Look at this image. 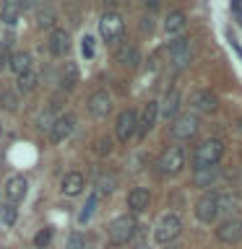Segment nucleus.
Instances as JSON below:
<instances>
[{"label":"nucleus","instance_id":"f257e3e1","mask_svg":"<svg viewBox=\"0 0 242 249\" xmlns=\"http://www.w3.org/2000/svg\"><path fill=\"white\" fill-rule=\"evenodd\" d=\"M224 156V143L216 138L206 140V143H201L195 148V156H193V166L195 171H206V169H216V163L222 161Z\"/></svg>","mask_w":242,"mask_h":249},{"label":"nucleus","instance_id":"4c0bfd02","mask_svg":"<svg viewBox=\"0 0 242 249\" xmlns=\"http://www.w3.org/2000/svg\"><path fill=\"white\" fill-rule=\"evenodd\" d=\"M169 249H177V247H169Z\"/></svg>","mask_w":242,"mask_h":249},{"label":"nucleus","instance_id":"58836bf2","mask_svg":"<svg viewBox=\"0 0 242 249\" xmlns=\"http://www.w3.org/2000/svg\"><path fill=\"white\" fill-rule=\"evenodd\" d=\"M141 249H146V247H141Z\"/></svg>","mask_w":242,"mask_h":249},{"label":"nucleus","instance_id":"9b49d317","mask_svg":"<svg viewBox=\"0 0 242 249\" xmlns=\"http://www.w3.org/2000/svg\"><path fill=\"white\" fill-rule=\"evenodd\" d=\"M169 52H172V62H175L177 68H187V65H190L193 54H190V44H187L185 36L175 39V42L169 44Z\"/></svg>","mask_w":242,"mask_h":249},{"label":"nucleus","instance_id":"a878e982","mask_svg":"<svg viewBox=\"0 0 242 249\" xmlns=\"http://www.w3.org/2000/svg\"><path fill=\"white\" fill-rule=\"evenodd\" d=\"M76 81H78V68H76V62H68L65 70H62V75H60V89L70 91L76 86Z\"/></svg>","mask_w":242,"mask_h":249},{"label":"nucleus","instance_id":"5701e85b","mask_svg":"<svg viewBox=\"0 0 242 249\" xmlns=\"http://www.w3.org/2000/svg\"><path fill=\"white\" fill-rule=\"evenodd\" d=\"M23 5H26V3H16V0H8V3L3 5V11H0V21L8 23V26H13V23L19 21Z\"/></svg>","mask_w":242,"mask_h":249},{"label":"nucleus","instance_id":"9d476101","mask_svg":"<svg viewBox=\"0 0 242 249\" xmlns=\"http://www.w3.org/2000/svg\"><path fill=\"white\" fill-rule=\"evenodd\" d=\"M26 179H23L21 174H13L8 177L5 182V197H8V205H16V202H21L23 197H26Z\"/></svg>","mask_w":242,"mask_h":249},{"label":"nucleus","instance_id":"7ed1b4c3","mask_svg":"<svg viewBox=\"0 0 242 249\" xmlns=\"http://www.w3.org/2000/svg\"><path fill=\"white\" fill-rule=\"evenodd\" d=\"M136 229H138V223H136V218H133V215H117L115 221L107 226L109 241L117 244V247L128 244V241L136 236Z\"/></svg>","mask_w":242,"mask_h":249},{"label":"nucleus","instance_id":"e433bc0d","mask_svg":"<svg viewBox=\"0 0 242 249\" xmlns=\"http://www.w3.org/2000/svg\"><path fill=\"white\" fill-rule=\"evenodd\" d=\"M83 57L86 60L94 57V36H83Z\"/></svg>","mask_w":242,"mask_h":249},{"label":"nucleus","instance_id":"20e7f679","mask_svg":"<svg viewBox=\"0 0 242 249\" xmlns=\"http://www.w3.org/2000/svg\"><path fill=\"white\" fill-rule=\"evenodd\" d=\"M99 34L109 44L120 42L122 34H125V21L117 13H104V16H101V21H99Z\"/></svg>","mask_w":242,"mask_h":249},{"label":"nucleus","instance_id":"ddd939ff","mask_svg":"<svg viewBox=\"0 0 242 249\" xmlns=\"http://www.w3.org/2000/svg\"><path fill=\"white\" fill-rule=\"evenodd\" d=\"M151 205V192L146 187H133L128 192V208L130 213H143V210Z\"/></svg>","mask_w":242,"mask_h":249},{"label":"nucleus","instance_id":"393cba45","mask_svg":"<svg viewBox=\"0 0 242 249\" xmlns=\"http://www.w3.org/2000/svg\"><path fill=\"white\" fill-rule=\"evenodd\" d=\"M182 29H185V13L182 11H172L167 16V21H164V31H169V34H180Z\"/></svg>","mask_w":242,"mask_h":249},{"label":"nucleus","instance_id":"b1692460","mask_svg":"<svg viewBox=\"0 0 242 249\" xmlns=\"http://www.w3.org/2000/svg\"><path fill=\"white\" fill-rule=\"evenodd\" d=\"M159 114L161 117H175L177 114V107H180V91H169L167 96L159 101Z\"/></svg>","mask_w":242,"mask_h":249},{"label":"nucleus","instance_id":"f8f14e48","mask_svg":"<svg viewBox=\"0 0 242 249\" xmlns=\"http://www.w3.org/2000/svg\"><path fill=\"white\" fill-rule=\"evenodd\" d=\"M112 112V99L107 91H97L89 96V114L91 117H107Z\"/></svg>","mask_w":242,"mask_h":249},{"label":"nucleus","instance_id":"c756f323","mask_svg":"<svg viewBox=\"0 0 242 249\" xmlns=\"http://www.w3.org/2000/svg\"><path fill=\"white\" fill-rule=\"evenodd\" d=\"M0 104H3L8 112H16V109H19V96L11 93V91H3L0 93Z\"/></svg>","mask_w":242,"mask_h":249},{"label":"nucleus","instance_id":"39448f33","mask_svg":"<svg viewBox=\"0 0 242 249\" xmlns=\"http://www.w3.org/2000/svg\"><path fill=\"white\" fill-rule=\"evenodd\" d=\"M198 127H201V120H198V114H193V112L177 114L175 120H172V135H175L177 140L193 138L195 132H198Z\"/></svg>","mask_w":242,"mask_h":249},{"label":"nucleus","instance_id":"2eb2a0df","mask_svg":"<svg viewBox=\"0 0 242 249\" xmlns=\"http://www.w3.org/2000/svg\"><path fill=\"white\" fill-rule=\"evenodd\" d=\"M73 130H76V120L70 114H62V117H58V122L52 124L50 140H52V143H62V140H65Z\"/></svg>","mask_w":242,"mask_h":249},{"label":"nucleus","instance_id":"7c9ffc66","mask_svg":"<svg viewBox=\"0 0 242 249\" xmlns=\"http://www.w3.org/2000/svg\"><path fill=\"white\" fill-rule=\"evenodd\" d=\"M34 86H37V73H34V70H29V73H23L19 78V89L21 91H31Z\"/></svg>","mask_w":242,"mask_h":249},{"label":"nucleus","instance_id":"a211bd4d","mask_svg":"<svg viewBox=\"0 0 242 249\" xmlns=\"http://www.w3.org/2000/svg\"><path fill=\"white\" fill-rule=\"evenodd\" d=\"M240 210H242V200L237 197V195L226 192V195L219 197V215H224L226 221H232V215L240 213Z\"/></svg>","mask_w":242,"mask_h":249},{"label":"nucleus","instance_id":"423d86ee","mask_svg":"<svg viewBox=\"0 0 242 249\" xmlns=\"http://www.w3.org/2000/svg\"><path fill=\"white\" fill-rule=\"evenodd\" d=\"M182 166H185V148L182 145H172L161 153V159H159V171L161 174H167V177L180 174Z\"/></svg>","mask_w":242,"mask_h":249},{"label":"nucleus","instance_id":"6ab92c4d","mask_svg":"<svg viewBox=\"0 0 242 249\" xmlns=\"http://www.w3.org/2000/svg\"><path fill=\"white\" fill-rule=\"evenodd\" d=\"M83 187H86V179H83V174H78V171H70V174L62 177V195H68V197L81 195Z\"/></svg>","mask_w":242,"mask_h":249},{"label":"nucleus","instance_id":"2f4dec72","mask_svg":"<svg viewBox=\"0 0 242 249\" xmlns=\"http://www.w3.org/2000/svg\"><path fill=\"white\" fill-rule=\"evenodd\" d=\"M16 221H19V208H16V205H5L3 208V223L13 226Z\"/></svg>","mask_w":242,"mask_h":249},{"label":"nucleus","instance_id":"72a5a7b5","mask_svg":"<svg viewBox=\"0 0 242 249\" xmlns=\"http://www.w3.org/2000/svg\"><path fill=\"white\" fill-rule=\"evenodd\" d=\"M50 239H52V229H42V231H39L37 236H34V247L42 249V247L50 244Z\"/></svg>","mask_w":242,"mask_h":249},{"label":"nucleus","instance_id":"c9c22d12","mask_svg":"<svg viewBox=\"0 0 242 249\" xmlns=\"http://www.w3.org/2000/svg\"><path fill=\"white\" fill-rule=\"evenodd\" d=\"M55 122H58V117H52L50 112H47V114L39 117V124H37V127H39V130H47V127L52 130V124H55Z\"/></svg>","mask_w":242,"mask_h":249},{"label":"nucleus","instance_id":"cd10ccee","mask_svg":"<svg viewBox=\"0 0 242 249\" xmlns=\"http://www.w3.org/2000/svg\"><path fill=\"white\" fill-rule=\"evenodd\" d=\"M97 205H99V197H97V195H89V200H86L83 210L78 213V221H81V223H86V221H89V218H91V213L97 210Z\"/></svg>","mask_w":242,"mask_h":249},{"label":"nucleus","instance_id":"4be33fe9","mask_svg":"<svg viewBox=\"0 0 242 249\" xmlns=\"http://www.w3.org/2000/svg\"><path fill=\"white\" fill-rule=\"evenodd\" d=\"M115 187H117L115 174H99L97 179H94V195H97V197H104V195L115 192Z\"/></svg>","mask_w":242,"mask_h":249},{"label":"nucleus","instance_id":"4468645a","mask_svg":"<svg viewBox=\"0 0 242 249\" xmlns=\"http://www.w3.org/2000/svg\"><path fill=\"white\" fill-rule=\"evenodd\" d=\"M193 109H195V112H201V114L216 112V109H219L216 93H211V91H195L193 93Z\"/></svg>","mask_w":242,"mask_h":249},{"label":"nucleus","instance_id":"f3484780","mask_svg":"<svg viewBox=\"0 0 242 249\" xmlns=\"http://www.w3.org/2000/svg\"><path fill=\"white\" fill-rule=\"evenodd\" d=\"M50 52L55 57H62V54L70 52V34L65 29H52L50 34Z\"/></svg>","mask_w":242,"mask_h":249},{"label":"nucleus","instance_id":"dca6fc26","mask_svg":"<svg viewBox=\"0 0 242 249\" xmlns=\"http://www.w3.org/2000/svg\"><path fill=\"white\" fill-rule=\"evenodd\" d=\"M156 117H159V101H148L138 120V135H148L151 132V127L156 124Z\"/></svg>","mask_w":242,"mask_h":249},{"label":"nucleus","instance_id":"473e14b6","mask_svg":"<svg viewBox=\"0 0 242 249\" xmlns=\"http://www.w3.org/2000/svg\"><path fill=\"white\" fill-rule=\"evenodd\" d=\"M94 153H99V156L112 153V140H109V138H99L97 143H94Z\"/></svg>","mask_w":242,"mask_h":249},{"label":"nucleus","instance_id":"aec40b11","mask_svg":"<svg viewBox=\"0 0 242 249\" xmlns=\"http://www.w3.org/2000/svg\"><path fill=\"white\" fill-rule=\"evenodd\" d=\"M117 60H120L125 68H138V62H141L138 47L130 44V42H122L120 47H117Z\"/></svg>","mask_w":242,"mask_h":249},{"label":"nucleus","instance_id":"f03ea898","mask_svg":"<svg viewBox=\"0 0 242 249\" xmlns=\"http://www.w3.org/2000/svg\"><path fill=\"white\" fill-rule=\"evenodd\" d=\"M180 231H182V218L175 213H167L154 226V241L156 244H172L180 236Z\"/></svg>","mask_w":242,"mask_h":249},{"label":"nucleus","instance_id":"6e6552de","mask_svg":"<svg viewBox=\"0 0 242 249\" xmlns=\"http://www.w3.org/2000/svg\"><path fill=\"white\" fill-rule=\"evenodd\" d=\"M216 239L224 241V244H240V241H242V218L224 221V223L216 229Z\"/></svg>","mask_w":242,"mask_h":249},{"label":"nucleus","instance_id":"1a4fd4ad","mask_svg":"<svg viewBox=\"0 0 242 249\" xmlns=\"http://www.w3.org/2000/svg\"><path fill=\"white\" fill-rule=\"evenodd\" d=\"M138 130V114L133 109H125L117 117V124H115V132H117V140H128L133 132Z\"/></svg>","mask_w":242,"mask_h":249},{"label":"nucleus","instance_id":"bb28decb","mask_svg":"<svg viewBox=\"0 0 242 249\" xmlns=\"http://www.w3.org/2000/svg\"><path fill=\"white\" fill-rule=\"evenodd\" d=\"M34 21L39 29H52L55 26V11H50V8H37Z\"/></svg>","mask_w":242,"mask_h":249},{"label":"nucleus","instance_id":"0eeeda50","mask_svg":"<svg viewBox=\"0 0 242 249\" xmlns=\"http://www.w3.org/2000/svg\"><path fill=\"white\" fill-rule=\"evenodd\" d=\"M219 215V195L216 192H208L195 202V218L201 223H211L214 218Z\"/></svg>","mask_w":242,"mask_h":249},{"label":"nucleus","instance_id":"412c9836","mask_svg":"<svg viewBox=\"0 0 242 249\" xmlns=\"http://www.w3.org/2000/svg\"><path fill=\"white\" fill-rule=\"evenodd\" d=\"M8 68H11L13 73L21 78L23 73H29V70H31V54L23 52V50H21V52H13V54H11V62H8Z\"/></svg>","mask_w":242,"mask_h":249},{"label":"nucleus","instance_id":"c85d7f7f","mask_svg":"<svg viewBox=\"0 0 242 249\" xmlns=\"http://www.w3.org/2000/svg\"><path fill=\"white\" fill-rule=\"evenodd\" d=\"M216 179V171L214 169H206V171H195V177H193V184H198V187H208L211 182Z\"/></svg>","mask_w":242,"mask_h":249},{"label":"nucleus","instance_id":"f704fd0d","mask_svg":"<svg viewBox=\"0 0 242 249\" xmlns=\"http://www.w3.org/2000/svg\"><path fill=\"white\" fill-rule=\"evenodd\" d=\"M68 249H83V233H78V231H73L68 236Z\"/></svg>","mask_w":242,"mask_h":249}]
</instances>
